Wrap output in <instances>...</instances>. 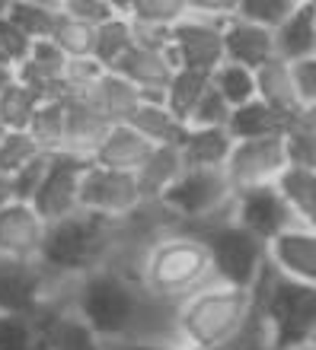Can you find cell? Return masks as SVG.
Segmentation results:
<instances>
[{
  "instance_id": "cell-1",
  "label": "cell",
  "mask_w": 316,
  "mask_h": 350,
  "mask_svg": "<svg viewBox=\"0 0 316 350\" xmlns=\"http://www.w3.org/2000/svg\"><path fill=\"white\" fill-rule=\"evenodd\" d=\"M150 303H154V296L141 286L138 277L103 265L90 274L77 277L67 309H74L103 338V344H109L125 341V338H141Z\"/></svg>"
},
{
  "instance_id": "cell-2",
  "label": "cell",
  "mask_w": 316,
  "mask_h": 350,
  "mask_svg": "<svg viewBox=\"0 0 316 350\" xmlns=\"http://www.w3.org/2000/svg\"><path fill=\"white\" fill-rule=\"evenodd\" d=\"M138 280L160 303H186L189 296L214 284V267L205 239L182 226L157 236L141 252Z\"/></svg>"
},
{
  "instance_id": "cell-3",
  "label": "cell",
  "mask_w": 316,
  "mask_h": 350,
  "mask_svg": "<svg viewBox=\"0 0 316 350\" xmlns=\"http://www.w3.org/2000/svg\"><path fill=\"white\" fill-rule=\"evenodd\" d=\"M119 220H106L93 213H74L67 220L48 223L45 245L38 252V267L51 280H71L109 265L119 249Z\"/></svg>"
},
{
  "instance_id": "cell-4",
  "label": "cell",
  "mask_w": 316,
  "mask_h": 350,
  "mask_svg": "<svg viewBox=\"0 0 316 350\" xmlns=\"http://www.w3.org/2000/svg\"><path fill=\"white\" fill-rule=\"evenodd\" d=\"M252 315V293L208 284L176 309V344L195 350H230Z\"/></svg>"
},
{
  "instance_id": "cell-5",
  "label": "cell",
  "mask_w": 316,
  "mask_h": 350,
  "mask_svg": "<svg viewBox=\"0 0 316 350\" xmlns=\"http://www.w3.org/2000/svg\"><path fill=\"white\" fill-rule=\"evenodd\" d=\"M252 306L271 325L275 350H307L316 334V286L291 284L271 265L252 284Z\"/></svg>"
},
{
  "instance_id": "cell-6",
  "label": "cell",
  "mask_w": 316,
  "mask_h": 350,
  "mask_svg": "<svg viewBox=\"0 0 316 350\" xmlns=\"http://www.w3.org/2000/svg\"><path fill=\"white\" fill-rule=\"evenodd\" d=\"M192 232L205 239L217 284L252 290L262 267L269 265V245L265 242L256 239L250 230H243L240 223L233 220V213L205 223V226H195Z\"/></svg>"
},
{
  "instance_id": "cell-7",
  "label": "cell",
  "mask_w": 316,
  "mask_h": 350,
  "mask_svg": "<svg viewBox=\"0 0 316 350\" xmlns=\"http://www.w3.org/2000/svg\"><path fill=\"white\" fill-rule=\"evenodd\" d=\"M233 198L236 191L223 169H186L163 194V204L173 211L182 230H195L211 220L230 217Z\"/></svg>"
},
{
  "instance_id": "cell-8",
  "label": "cell",
  "mask_w": 316,
  "mask_h": 350,
  "mask_svg": "<svg viewBox=\"0 0 316 350\" xmlns=\"http://www.w3.org/2000/svg\"><path fill=\"white\" fill-rule=\"evenodd\" d=\"M169 51L182 70L214 74L223 64V19L198 13L189 0V13L169 32Z\"/></svg>"
},
{
  "instance_id": "cell-9",
  "label": "cell",
  "mask_w": 316,
  "mask_h": 350,
  "mask_svg": "<svg viewBox=\"0 0 316 350\" xmlns=\"http://www.w3.org/2000/svg\"><path fill=\"white\" fill-rule=\"evenodd\" d=\"M90 166V159L80 153H51L48 157L45 178L38 185L32 207L45 223H58L80 213V182Z\"/></svg>"
},
{
  "instance_id": "cell-10",
  "label": "cell",
  "mask_w": 316,
  "mask_h": 350,
  "mask_svg": "<svg viewBox=\"0 0 316 350\" xmlns=\"http://www.w3.org/2000/svg\"><path fill=\"white\" fill-rule=\"evenodd\" d=\"M141 198L138 178L131 172H112L103 166H86L84 182H80V211L106 217V220H128L138 211Z\"/></svg>"
},
{
  "instance_id": "cell-11",
  "label": "cell",
  "mask_w": 316,
  "mask_h": 350,
  "mask_svg": "<svg viewBox=\"0 0 316 350\" xmlns=\"http://www.w3.org/2000/svg\"><path fill=\"white\" fill-rule=\"evenodd\" d=\"M55 280L38 267V261L0 258V315L38 319L51 306Z\"/></svg>"
},
{
  "instance_id": "cell-12",
  "label": "cell",
  "mask_w": 316,
  "mask_h": 350,
  "mask_svg": "<svg viewBox=\"0 0 316 350\" xmlns=\"http://www.w3.org/2000/svg\"><path fill=\"white\" fill-rule=\"evenodd\" d=\"M284 169H288V157H284V140L278 134V137L262 140H240L223 172L230 178L233 191H246L259 185H275Z\"/></svg>"
},
{
  "instance_id": "cell-13",
  "label": "cell",
  "mask_w": 316,
  "mask_h": 350,
  "mask_svg": "<svg viewBox=\"0 0 316 350\" xmlns=\"http://www.w3.org/2000/svg\"><path fill=\"white\" fill-rule=\"evenodd\" d=\"M233 220L240 223L243 230H250L256 239H262L265 245L271 239H278L281 232H288L291 226H297L288 201L281 198L275 185H259V188L236 191V198H233Z\"/></svg>"
},
{
  "instance_id": "cell-14",
  "label": "cell",
  "mask_w": 316,
  "mask_h": 350,
  "mask_svg": "<svg viewBox=\"0 0 316 350\" xmlns=\"http://www.w3.org/2000/svg\"><path fill=\"white\" fill-rule=\"evenodd\" d=\"M45 236H48V223L38 217L32 204L10 198L0 207V258L38 261Z\"/></svg>"
},
{
  "instance_id": "cell-15",
  "label": "cell",
  "mask_w": 316,
  "mask_h": 350,
  "mask_svg": "<svg viewBox=\"0 0 316 350\" xmlns=\"http://www.w3.org/2000/svg\"><path fill=\"white\" fill-rule=\"evenodd\" d=\"M115 74L125 77L144 99L163 102L169 80L176 74V61H173L169 45H147V42H138L134 51L115 67Z\"/></svg>"
},
{
  "instance_id": "cell-16",
  "label": "cell",
  "mask_w": 316,
  "mask_h": 350,
  "mask_svg": "<svg viewBox=\"0 0 316 350\" xmlns=\"http://www.w3.org/2000/svg\"><path fill=\"white\" fill-rule=\"evenodd\" d=\"M269 265L291 284L316 286V230L297 223L278 239H271Z\"/></svg>"
},
{
  "instance_id": "cell-17",
  "label": "cell",
  "mask_w": 316,
  "mask_h": 350,
  "mask_svg": "<svg viewBox=\"0 0 316 350\" xmlns=\"http://www.w3.org/2000/svg\"><path fill=\"white\" fill-rule=\"evenodd\" d=\"M223 61L259 70L262 64L275 61V32L256 26L250 19H240L233 13L223 23Z\"/></svg>"
},
{
  "instance_id": "cell-18",
  "label": "cell",
  "mask_w": 316,
  "mask_h": 350,
  "mask_svg": "<svg viewBox=\"0 0 316 350\" xmlns=\"http://www.w3.org/2000/svg\"><path fill=\"white\" fill-rule=\"evenodd\" d=\"M67 64L71 61L61 55V48H55L51 42H36L26 57V64L16 67V80L26 83L42 99H58V96H67L64 86Z\"/></svg>"
},
{
  "instance_id": "cell-19",
  "label": "cell",
  "mask_w": 316,
  "mask_h": 350,
  "mask_svg": "<svg viewBox=\"0 0 316 350\" xmlns=\"http://www.w3.org/2000/svg\"><path fill=\"white\" fill-rule=\"evenodd\" d=\"M80 99H84L86 105L109 124V128H115V124H128L131 111L144 102V96H141V92L134 90L121 74L106 70L90 90L80 92Z\"/></svg>"
},
{
  "instance_id": "cell-20",
  "label": "cell",
  "mask_w": 316,
  "mask_h": 350,
  "mask_svg": "<svg viewBox=\"0 0 316 350\" xmlns=\"http://www.w3.org/2000/svg\"><path fill=\"white\" fill-rule=\"evenodd\" d=\"M150 150H154V144H147L134 128L115 124V128L106 131L103 144L93 150L90 163H93V166H103V169H112V172L134 175L141 166H144V159L150 157Z\"/></svg>"
},
{
  "instance_id": "cell-21",
  "label": "cell",
  "mask_w": 316,
  "mask_h": 350,
  "mask_svg": "<svg viewBox=\"0 0 316 350\" xmlns=\"http://www.w3.org/2000/svg\"><path fill=\"white\" fill-rule=\"evenodd\" d=\"M316 55V7L313 0H297V7L275 29V57L297 64Z\"/></svg>"
},
{
  "instance_id": "cell-22",
  "label": "cell",
  "mask_w": 316,
  "mask_h": 350,
  "mask_svg": "<svg viewBox=\"0 0 316 350\" xmlns=\"http://www.w3.org/2000/svg\"><path fill=\"white\" fill-rule=\"evenodd\" d=\"M236 140L227 128H189L179 140V157L186 169H227Z\"/></svg>"
},
{
  "instance_id": "cell-23",
  "label": "cell",
  "mask_w": 316,
  "mask_h": 350,
  "mask_svg": "<svg viewBox=\"0 0 316 350\" xmlns=\"http://www.w3.org/2000/svg\"><path fill=\"white\" fill-rule=\"evenodd\" d=\"M38 322L45 325L48 350H103V338L74 312V309H51L38 315Z\"/></svg>"
},
{
  "instance_id": "cell-24",
  "label": "cell",
  "mask_w": 316,
  "mask_h": 350,
  "mask_svg": "<svg viewBox=\"0 0 316 350\" xmlns=\"http://www.w3.org/2000/svg\"><path fill=\"white\" fill-rule=\"evenodd\" d=\"M128 128H134L141 137L154 144V147H179V140L186 134V121H179L167 109V102L144 99L138 109L131 111Z\"/></svg>"
},
{
  "instance_id": "cell-25",
  "label": "cell",
  "mask_w": 316,
  "mask_h": 350,
  "mask_svg": "<svg viewBox=\"0 0 316 350\" xmlns=\"http://www.w3.org/2000/svg\"><path fill=\"white\" fill-rule=\"evenodd\" d=\"M256 99L265 102L271 111H278L281 118H291V115L300 109L291 64H284L278 57L269 61V64H262L259 70H256Z\"/></svg>"
},
{
  "instance_id": "cell-26",
  "label": "cell",
  "mask_w": 316,
  "mask_h": 350,
  "mask_svg": "<svg viewBox=\"0 0 316 350\" xmlns=\"http://www.w3.org/2000/svg\"><path fill=\"white\" fill-rule=\"evenodd\" d=\"M186 172V163L179 157V147H154L144 166L134 172L144 201H163V194L176 185V178Z\"/></svg>"
},
{
  "instance_id": "cell-27",
  "label": "cell",
  "mask_w": 316,
  "mask_h": 350,
  "mask_svg": "<svg viewBox=\"0 0 316 350\" xmlns=\"http://www.w3.org/2000/svg\"><path fill=\"white\" fill-rule=\"evenodd\" d=\"M134 45H138V29H134L131 16L125 13V0H121V13H115L103 26H96L93 61L103 70H115L134 51Z\"/></svg>"
},
{
  "instance_id": "cell-28",
  "label": "cell",
  "mask_w": 316,
  "mask_h": 350,
  "mask_svg": "<svg viewBox=\"0 0 316 350\" xmlns=\"http://www.w3.org/2000/svg\"><path fill=\"white\" fill-rule=\"evenodd\" d=\"M106 124L80 96H67V153H80V157H93V150L103 144Z\"/></svg>"
},
{
  "instance_id": "cell-29",
  "label": "cell",
  "mask_w": 316,
  "mask_h": 350,
  "mask_svg": "<svg viewBox=\"0 0 316 350\" xmlns=\"http://www.w3.org/2000/svg\"><path fill=\"white\" fill-rule=\"evenodd\" d=\"M284 124H288V118H281L278 111H271L265 102L252 99V102H246V105H240V109H233L227 131H230V137L240 144V140L278 137V134H284Z\"/></svg>"
},
{
  "instance_id": "cell-30",
  "label": "cell",
  "mask_w": 316,
  "mask_h": 350,
  "mask_svg": "<svg viewBox=\"0 0 316 350\" xmlns=\"http://www.w3.org/2000/svg\"><path fill=\"white\" fill-rule=\"evenodd\" d=\"M281 198L288 201L291 213L300 226H313L316 230V172L310 169H294L288 166L275 182Z\"/></svg>"
},
{
  "instance_id": "cell-31",
  "label": "cell",
  "mask_w": 316,
  "mask_h": 350,
  "mask_svg": "<svg viewBox=\"0 0 316 350\" xmlns=\"http://www.w3.org/2000/svg\"><path fill=\"white\" fill-rule=\"evenodd\" d=\"M29 134L36 137V144L51 153H67V96L58 99H42L36 118L29 124Z\"/></svg>"
},
{
  "instance_id": "cell-32",
  "label": "cell",
  "mask_w": 316,
  "mask_h": 350,
  "mask_svg": "<svg viewBox=\"0 0 316 350\" xmlns=\"http://www.w3.org/2000/svg\"><path fill=\"white\" fill-rule=\"evenodd\" d=\"M61 3H45V0H7V13L3 16L29 38V42H48L51 29L58 19Z\"/></svg>"
},
{
  "instance_id": "cell-33",
  "label": "cell",
  "mask_w": 316,
  "mask_h": 350,
  "mask_svg": "<svg viewBox=\"0 0 316 350\" xmlns=\"http://www.w3.org/2000/svg\"><path fill=\"white\" fill-rule=\"evenodd\" d=\"M125 13L131 16L134 29L173 32V26L189 13V0H125Z\"/></svg>"
},
{
  "instance_id": "cell-34",
  "label": "cell",
  "mask_w": 316,
  "mask_h": 350,
  "mask_svg": "<svg viewBox=\"0 0 316 350\" xmlns=\"http://www.w3.org/2000/svg\"><path fill=\"white\" fill-rule=\"evenodd\" d=\"M61 3V0H58ZM55 48H61V55L67 61H80V57H93V48H96V26L84 23V19L71 16L64 10L58 7V19H55V29H51V38H48Z\"/></svg>"
},
{
  "instance_id": "cell-35",
  "label": "cell",
  "mask_w": 316,
  "mask_h": 350,
  "mask_svg": "<svg viewBox=\"0 0 316 350\" xmlns=\"http://www.w3.org/2000/svg\"><path fill=\"white\" fill-rule=\"evenodd\" d=\"M208 86H211V74H198V70H182V67H176L163 102H167V109L173 111L179 121H189V115H192V109L198 105V99L208 92Z\"/></svg>"
},
{
  "instance_id": "cell-36",
  "label": "cell",
  "mask_w": 316,
  "mask_h": 350,
  "mask_svg": "<svg viewBox=\"0 0 316 350\" xmlns=\"http://www.w3.org/2000/svg\"><path fill=\"white\" fill-rule=\"evenodd\" d=\"M42 157H48V153L38 147L29 131H3L0 134V178L3 182H10L16 172H23Z\"/></svg>"
},
{
  "instance_id": "cell-37",
  "label": "cell",
  "mask_w": 316,
  "mask_h": 350,
  "mask_svg": "<svg viewBox=\"0 0 316 350\" xmlns=\"http://www.w3.org/2000/svg\"><path fill=\"white\" fill-rule=\"evenodd\" d=\"M211 90L217 92L230 109H240V105L256 99V70L223 61V64L211 74Z\"/></svg>"
},
{
  "instance_id": "cell-38",
  "label": "cell",
  "mask_w": 316,
  "mask_h": 350,
  "mask_svg": "<svg viewBox=\"0 0 316 350\" xmlns=\"http://www.w3.org/2000/svg\"><path fill=\"white\" fill-rule=\"evenodd\" d=\"M38 105H42V96H36L26 83L16 80L0 96V131H29Z\"/></svg>"
},
{
  "instance_id": "cell-39",
  "label": "cell",
  "mask_w": 316,
  "mask_h": 350,
  "mask_svg": "<svg viewBox=\"0 0 316 350\" xmlns=\"http://www.w3.org/2000/svg\"><path fill=\"white\" fill-rule=\"evenodd\" d=\"M42 325L29 315H0V350H38Z\"/></svg>"
},
{
  "instance_id": "cell-40",
  "label": "cell",
  "mask_w": 316,
  "mask_h": 350,
  "mask_svg": "<svg viewBox=\"0 0 316 350\" xmlns=\"http://www.w3.org/2000/svg\"><path fill=\"white\" fill-rule=\"evenodd\" d=\"M294 7H297V0H236V16L275 32L294 13Z\"/></svg>"
},
{
  "instance_id": "cell-41",
  "label": "cell",
  "mask_w": 316,
  "mask_h": 350,
  "mask_svg": "<svg viewBox=\"0 0 316 350\" xmlns=\"http://www.w3.org/2000/svg\"><path fill=\"white\" fill-rule=\"evenodd\" d=\"M230 115H233V109L208 86V92L198 99V105L192 109L186 124L189 128H227V124H230Z\"/></svg>"
},
{
  "instance_id": "cell-42",
  "label": "cell",
  "mask_w": 316,
  "mask_h": 350,
  "mask_svg": "<svg viewBox=\"0 0 316 350\" xmlns=\"http://www.w3.org/2000/svg\"><path fill=\"white\" fill-rule=\"evenodd\" d=\"M281 140H284V157H288V166L316 172V134H310V131H297V128H288V124H284Z\"/></svg>"
},
{
  "instance_id": "cell-43",
  "label": "cell",
  "mask_w": 316,
  "mask_h": 350,
  "mask_svg": "<svg viewBox=\"0 0 316 350\" xmlns=\"http://www.w3.org/2000/svg\"><path fill=\"white\" fill-rule=\"evenodd\" d=\"M32 45H36V42H29V38L23 36V32H19L7 16H0V64L3 67L26 64Z\"/></svg>"
},
{
  "instance_id": "cell-44",
  "label": "cell",
  "mask_w": 316,
  "mask_h": 350,
  "mask_svg": "<svg viewBox=\"0 0 316 350\" xmlns=\"http://www.w3.org/2000/svg\"><path fill=\"white\" fill-rule=\"evenodd\" d=\"M61 10L90 26H103L115 13H121V0H61Z\"/></svg>"
},
{
  "instance_id": "cell-45",
  "label": "cell",
  "mask_w": 316,
  "mask_h": 350,
  "mask_svg": "<svg viewBox=\"0 0 316 350\" xmlns=\"http://www.w3.org/2000/svg\"><path fill=\"white\" fill-rule=\"evenodd\" d=\"M45 169H48V157H42V159H36L32 166H26L23 172L13 175V178L7 182L10 198H13V201L32 204V198H36V191H38V185H42V178H45Z\"/></svg>"
},
{
  "instance_id": "cell-46",
  "label": "cell",
  "mask_w": 316,
  "mask_h": 350,
  "mask_svg": "<svg viewBox=\"0 0 316 350\" xmlns=\"http://www.w3.org/2000/svg\"><path fill=\"white\" fill-rule=\"evenodd\" d=\"M103 74H106V70L96 64L93 57H80V61H71V64H67V77H64L67 96H80V92H86Z\"/></svg>"
},
{
  "instance_id": "cell-47",
  "label": "cell",
  "mask_w": 316,
  "mask_h": 350,
  "mask_svg": "<svg viewBox=\"0 0 316 350\" xmlns=\"http://www.w3.org/2000/svg\"><path fill=\"white\" fill-rule=\"evenodd\" d=\"M291 74H294L300 105H316V55L307 57V61L291 64Z\"/></svg>"
},
{
  "instance_id": "cell-48",
  "label": "cell",
  "mask_w": 316,
  "mask_h": 350,
  "mask_svg": "<svg viewBox=\"0 0 316 350\" xmlns=\"http://www.w3.org/2000/svg\"><path fill=\"white\" fill-rule=\"evenodd\" d=\"M288 128H297V131H310V134H316V105H300V109L288 118Z\"/></svg>"
},
{
  "instance_id": "cell-49",
  "label": "cell",
  "mask_w": 316,
  "mask_h": 350,
  "mask_svg": "<svg viewBox=\"0 0 316 350\" xmlns=\"http://www.w3.org/2000/svg\"><path fill=\"white\" fill-rule=\"evenodd\" d=\"M103 350H167V344H150L138 338H125V341H109Z\"/></svg>"
},
{
  "instance_id": "cell-50",
  "label": "cell",
  "mask_w": 316,
  "mask_h": 350,
  "mask_svg": "<svg viewBox=\"0 0 316 350\" xmlns=\"http://www.w3.org/2000/svg\"><path fill=\"white\" fill-rule=\"evenodd\" d=\"M16 83V67H3L0 64V96L10 90V86Z\"/></svg>"
},
{
  "instance_id": "cell-51",
  "label": "cell",
  "mask_w": 316,
  "mask_h": 350,
  "mask_svg": "<svg viewBox=\"0 0 316 350\" xmlns=\"http://www.w3.org/2000/svg\"><path fill=\"white\" fill-rule=\"evenodd\" d=\"M7 201H10V188H7V182L0 178V207H3Z\"/></svg>"
},
{
  "instance_id": "cell-52",
  "label": "cell",
  "mask_w": 316,
  "mask_h": 350,
  "mask_svg": "<svg viewBox=\"0 0 316 350\" xmlns=\"http://www.w3.org/2000/svg\"><path fill=\"white\" fill-rule=\"evenodd\" d=\"M167 350H195V347H186V344H169Z\"/></svg>"
},
{
  "instance_id": "cell-53",
  "label": "cell",
  "mask_w": 316,
  "mask_h": 350,
  "mask_svg": "<svg viewBox=\"0 0 316 350\" xmlns=\"http://www.w3.org/2000/svg\"><path fill=\"white\" fill-rule=\"evenodd\" d=\"M3 13H7V0H0V16H3Z\"/></svg>"
},
{
  "instance_id": "cell-54",
  "label": "cell",
  "mask_w": 316,
  "mask_h": 350,
  "mask_svg": "<svg viewBox=\"0 0 316 350\" xmlns=\"http://www.w3.org/2000/svg\"><path fill=\"white\" fill-rule=\"evenodd\" d=\"M307 350H316V334H313V341H310V347Z\"/></svg>"
},
{
  "instance_id": "cell-55",
  "label": "cell",
  "mask_w": 316,
  "mask_h": 350,
  "mask_svg": "<svg viewBox=\"0 0 316 350\" xmlns=\"http://www.w3.org/2000/svg\"><path fill=\"white\" fill-rule=\"evenodd\" d=\"M313 7H316V0H313Z\"/></svg>"
}]
</instances>
